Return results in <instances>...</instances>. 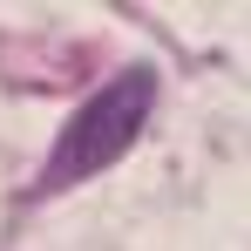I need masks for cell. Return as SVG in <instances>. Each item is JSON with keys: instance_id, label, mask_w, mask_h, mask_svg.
I'll list each match as a JSON object with an SVG mask.
<instances>
[{"instance_id": "1", "label": "cell", "mask_w": 251, "mask_h": 251, "mask_svg": "<svg viewBox=\"0 0 251 251\" xmlns=\"http://www.w3.org/2000/svg\"><path fill=\"white\" fill-rule=\"evenodd\" d=\"M150 109H156V75H150V68H123L116 82H102L82 109L68 116V129H61V143H54V156H48V170H41V190H68V183L95 176V170H109L129 143L143 136Z\"/></svg>"}]
</instances>
